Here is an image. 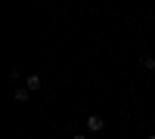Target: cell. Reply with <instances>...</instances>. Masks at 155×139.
<instances>
[{
  "instance_id": "obj_1",
  "label": "cell",
  "mask_w": 155,
  "mask_h": 139,
  "mask_svg": "<svg viewBox=\"0 0 155 139\" xmlns=\"http://www.w3.org/2000/svg\"><path fill=\"white\" fill-rule=\"evenodd\" d=\"M102 127H106V121H102L99 115H90V118H87V130H90V133H99Z\"/></svg>"
},
{
  "instance_id": "obj_2",
  "label": "cell",
  "mask_w": 155,
  "mask_h": 139,
  "mask_svg": "<svg viewBox=\"0 0 155 139\" xmlns=\"http://www.w3.org/2000/svg\"><path fill=\"white\" fill-rule=\"evenodd\" d=\"M41 84H44V81H41V74H28V81H25V87H28L31 93H34V90H41Z\"/></svg>"
},
{
  "instance_id": "obj_3",
  "label": "cell",
  "mask_w": 155,
  "mask_h": 139,
  "mask_svg": "<svg viewBox=\"0 0 155 139\" xmlns=\"http://www.w3.org/2000/svg\"><path fill=\"white\" fill-rule=\"evenodd\" d=\"M12 96H16V102H28V99H31V90H28V87H19Z\"/></svg>"
},
{
  "instance_id": "obj_4",
  "label": "cell",
  "mask_w": 155,
  "mask_h": 139,
  "mask_svg": "<svg viewBox=\"0 0 155 139\" xmlns=\"http://www.w3.org/2000/svg\"><path fill=\"white\" fill-rule=\"evenodd\" d=\"M140 65H143L146 71H155V59H152V56H143V59H140Z\"/></svg>"
},
{
  "instance_id": "obj_5",
  "label": "cell",
  "mask_w": 155,
  "mask_h": 139,
  "mask_svg": "<svg viewBox=\"0 0 155 139\" xmlns=\"http://www.w3.org/2000/svg\"><path fill=\"white\" fill-rule=\"evenodd\" d=\"M71 139H87V136H84V133H78V136H71Z\"/></svg>"
},
{
  "instance_id": "obj_6",
  "label": "cell",
  "mask_w": 155,
  "mask_h": 139,
  "mask_svg": "<svg viewBox=\"0 0 155 139\" xmlns=\"http://www.w3.org/2000/svg\"><path fill=\"white\" fill-rule=\"evenodd\" d=\"M146 139H155V133H149V136H146Z\"/></svg>"
}]
</instances>
